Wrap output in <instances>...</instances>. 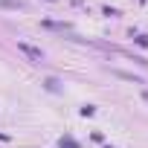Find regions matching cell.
Returning a JSON list of instances; mask_svg holds the SVG:
<instances>
[{
    "mask_svg": "<svg viewBox=\"0 0 148 148\" xmlns=\"http://www.w3.org/2000/svg\"><path fill=\"white\" fill-rule=\"evenodd\" d=\"M18 49H21V52H23V55H29V58H32V61H38V64H41V61H44V52H41V49H38V47H32V44H26V41H21V44H18Z\"/></svg>",
    "mask_w": 148,
    "mask_h": 148,
    "instance_id": "6da1fadb",
    "label": "cell"
},
{
    "mask_svg": "<svg viewBox=\"0 0 148 148\" xmlns=\"http://www.w3.org/2000/svg\"><path fill=\"white\" fill-rule=\"evenodd\" d=\"M113 76H119V79H125V82H134V84H142V79H136L134 73H122V70H113Z\"/></svg>",
    "mask_w": 148,
    "mask_h": 148,
    "instance_id": "7a4b0ae2",
    "label": "cell"
},
{
    "mask_svg": "<svg viewBox=\"0 0 148 148\" xmlns=\"http://www.w3.org/2000/svg\"><path fill=\"white\" fill-rule=\"evenodd\" d=\"M58 148H79V142H73V139L67 136V139H61V142H58Z\"/></svg>",
    "mask_w": 148,
    "mask_h": 148,
    "instance_id": "3957f363",
    "label": "cell"
},
{
    "mask_svg": "<svg viewBox=\"0 0 148 148\" xmlns=\"http://www.w3.org/2000/svg\"><path fill=\"white\" fill-rule=\"evenodd\" d=\"M44 84H47V90H52V93H55V90H58V79H47V82H44Z\"/></svg>",
    "mask_w": 148,
    "mask_h": 148,
    "instance_id": "277c9868",
    "label": "cell"
},
{
    "mask_svg": "<svg viewBox=\"0 0 148 148\" xmlns=\"http://www.w3.org/2000/svg\"><path fill=\"white\" fill-rule=\"evenodd\" d=\"M93 113H96L93 105H84V108H82V116H93Z\"/></svg>",
    "mask_w": 148,
    "mask_h": 148,
    "instance_id": "5b68a950",
    "label": "cell"
},
{
    "mask_svg": "<svg viewBox=\"0 0 148 148\" xmlns=\"http://www.w3.org/2000/svg\"><path fill=\"white\" fill-rule=\"evenodd\" d=\"M134 41H136V44H139V47H148V35H136V38H134Z\"/></svg>",
    "mask_w": 148,
    "mask_h": 148,
    "instance_id": "8992f818",
    "label": "cell"
},
{
    "mask_svg": "<svg viewBox=\"0 0 148 148\" xmlns=\"http://www.w3.org/2000/svg\"><path fill=\"white\" fill-rule=\"evenodd\" d=\"M108 148H110V145H108Z\"/></svg>",
    "mask_w": 148,
    "mask_h": 148,
    "instance_id": "52a82bcc",
    "label": "cell"
}]
</instances>
